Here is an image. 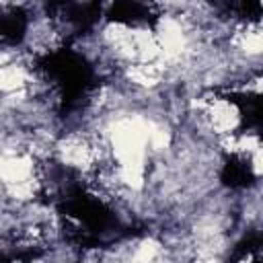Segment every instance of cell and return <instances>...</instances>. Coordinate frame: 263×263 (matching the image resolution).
<instances>
[{
    "mask_svg": "<svg viewBox=\"0 0 263 263\" xmlns=\"http://www.w3.org/2000/svg\"><path fill=\"white\" fill-rule=\"evenodd\" d=\"M156 37H158L162 55H164L166 60H177V58H181V53L185 51V45H187L185 33H183L181 25H179L175 18H171V16L160 18Z\"/></svg>",
    "mask_w": 263,
    "mask_h": 263,
    "instance_id": "1",
    "label": "cell"
},
{
    "mask_svg": "<svg viewBox=\"0 0 263 263\" xmlns=\"http://www.w3.org/2000/svg\"><path fill=\"white\" fill-rule=\"evenodd\" d=\"M0 175H2V181L6 187L16 185L21 181L33 179V162L27 156H16V154L4 156L2 164H0Z\"/></svg>",
    "mask_w": 263,
    "mask_h": 263,
    "instance_id": "2",
    "label": "cell"
},
{
    "mask_svg": "<svg viewBox=\"0 0 263 263\" xmlns=\"http://www.w3.org/2000/svg\"><path fill=\"white\" fill-rule=\"evenodd\" d=\"M210 117L220 134H230L238 125V109L230 101H214L210 107Z\"/></svg>",
    "mask_w": 263,
    "mask_h": 263,
    "instance_id": "3",
    "label": "cell"
},
{
    "mask_svg": "<svg viewBox=\"0 0 263 263\" xmlns=\"http://www.w3.org/2000/svg\"><path fill=\"white\" fill-rule=\"evenodd\" d=\"M60 152H62V158L72 166H80L82 168V166L92 164V150L80 140H74V138L66 140L62 144Z\"/></svg>",
    "mask_w": 263,
    "mask_h": 263,
    "instance_id": "4",
    "label": "cell"
},
{
    "mask_svg": "<svg viewBox=\"0 0 263 263\" xmlns=\"http://www.w3.org/2000/svg\"><path fill=\"white\" fill-rule=\"evenodd\" d=\"M27 82V74L21 66H4L0 72V86L4 92H16L23 90Z\"/></svg>",
    "mask_w": 263,
    "mask_h": 263,
    "instance_id": "5",
    "label": "cell"
},
{
    "mask_svg": "<svg viewBox=\"0 0 263 263\" xmlns=\"http://www.w3.org/2000/svg\"><path fill=\"white\" fill-rule=\"evenodd\" d=\"M240 49L249 55L263 53V31H249L240 35Z\"/></svg>",
    "mask_w": 263,
    "mask_h": 263,
    "instance_id": "6",
    "label": "cell"
},
{
    "mask_svg": "<svg viewBox=\"0 0 263 263\" xmlns=\"http://www.w3.org/2000/svg\"><path fill=\"white\" fill-rule=\"evenodd\" d=\"M158 249H160V245L156 242V240H152V238H148V240H142L140 242V247H138V251H136V259L138 261H150V259H154L156 255H158Z\"/></svg>",
    "mask_w": 263,
    "mask_h": 263,
    "instance_id": "7",
    "label": "cell"
},
{
    "mask_svg": "<svg viewBox=\"0 0 263 263\" xmlns=\"http://www.w3.org/2000/svg\"><path fill=\"white\" fill-rule=\"evenodd\" d=\"M251 166H253V173L255 175H263V142L251 154Z\"/></svg>",
    "mask_w": 263,
    "mask_h": 263,
    "instance_id": "8",
    "label": "cell"
},
{
    "mask_svg": "<svg viewBox=\"0 0 263 263\" xmlns=\"http://www.w3.org/2000/svg\"><path fill=\"white\" fill-rule=\"evenodd\" d=\"M249 90H253V92H257V95H263V76L257 78V80H253V82L249 84Z\"/></svg>",
    "mask_w": 263,
    "mask_h": 263,
    "instance_id": "9",
    "label": "cell"
},
{
    "mask_svg": "<svg viewBox=\"0 0 263 263\" xmlns=\"http://www.w3.org/2000/svg\"><path fill=\"white\" fill-rule=\"evenodd\" d=\"M261 31H263V21H261Z\"/></svg>",
    "mask_w": 263,
    "mask_h": 263,
    "instance_id": "10",
    "label": "cell"
}]
</instances>
